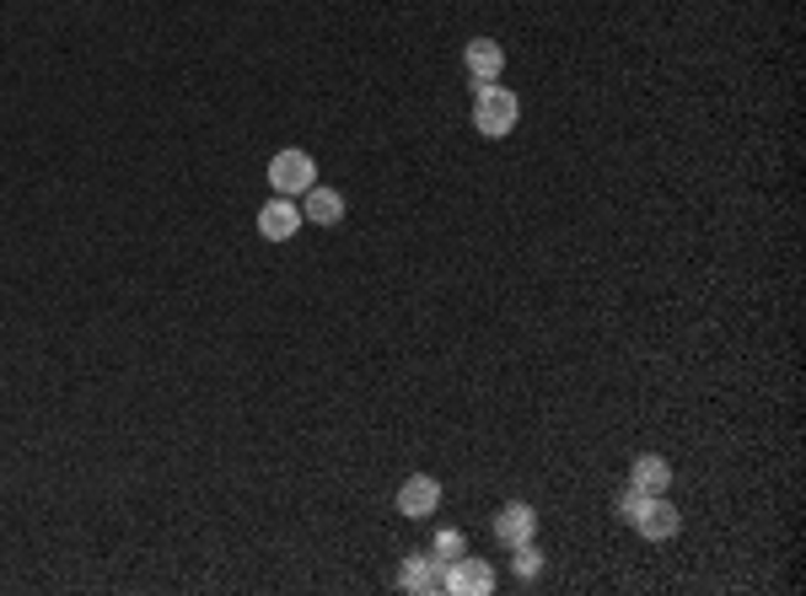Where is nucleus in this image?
Wrapping results in <instances>:
<instances>
[{
    "mask_svg": "<svg viewBox=\"0 0 806 596\" xmlns=\"http://www.w3.org/2000/svg\"><path fill=\"white\" fill-rule=\"evenodd\" d=\"M522 119V103H517V92H506V86H495V81H479V92H474V129L489 135V140H500V135H511Z\"/></svg>",
    "mask_w": 806,
    "mask_h": 596,
    "instance_id": "obj_1",
    "label": "nucleus"
},
{
    "mask_svg": "<svg viewBox=\"0 0 806 596\" xmlns=\"http://www.w3.org/2000/svg\"><path fill=\"white\" fill-rule=\"evenodd\" d=\"M269 183H275V194H285V199L307 194V189L318 183V161L307 157V151H280V157L269 161Z\"/></svg>",
    "mask_w": 806,
    "mask_h": 596,
    "instance_id": "obj_2",
    "label": "nucleus"
},
{
    "mask_svg": "<svg viewBox=\"0 0 806 596\" xmlns=\"http://www.w3.org/2000/svg\"><path fill=\"white\" fill-rule=\"evenodd\" d=\"M442 592H452V596H489V592H495V570H489L484 558H474V554L452 558V564H446Z\"/></svg>",
    "mask_w": 806,
    "mask_h": 596,
    "instance_id": "obj_3",
    "label": "nucleus"
},
{
    "mask_svg": "<svg viewBox=\"0 0 806 596\" xmlns=\"http://www.w3.org/2000/svg\"><path fill=\"white\" fill-rule=\"evenodd\" d=\"M436 505H442V483H436L431 473H414L399 489V517H409V521L436 517Z\"/></svg>",
    "mask_w": 806,
    "mask_h": 596,
    "instance_id": "obj_4",
    "label": "nucleus"
},
{
    "mask_svg": "<svg viewBox=\"0 0 806 596\" xmlns=\"http://www.w3.org/2000/svg\"><path fill=\"white\" fill-rule=\"evenodd\" d=\"M301 232V204H290V199H269L264 210H258V237L264 242H290Z\"/></svg>",
    "mask_w": 806,
    "mask_h": 596,
    "instance_id": "obj_5",
    "label": "nucleus"
},
{
    "mask_svg": "<svg viewBox=\"0 0 806 596\" xmlns=\"http://www.w3.org/2000/svg\"><path fill=\"white\" fill-rule=\"evenodd\" d=\"M442 581H446V564L436 554H409L403 558V575H399L403 592L431 596V592H442Z\"/></svg>",
    "mask_w": 806,
    "mask_h": 596,
    "instance_id": "obj_6",
    "label": "nucleus"
},
{
    "mask_svg": "<svg viewBox=\"0 0 806 596\" xmlns=\"http://www.w3.org/2000/svg\"><path fill=\"white\" fill-rule=\"evenodd\" d=\"M678 526H683L678 505H667L661 494H650V500H645V511L635 517V532H640V538H650V543H667V538H678Z\"/></svg>",
    "mask_w": 806,
    "mask_h": 596,
    "instance_id": "obj_7",
    "label": "nucleus"
},
{
    "mask_svg": "<svg viewBox=\"0 0 806 596\" xmlns=\"http://www.w3.org/2000/svg\"><path fill=\"white\" fill-rule=\"evenodd\" d=\"M463 65H468V76L474 81H495L500 71H506V49L495 39H474L468 49H463Z\"/></svg>",
    "mask_w": 806,
    "mask_h": 596,
    "instance_id": "obj_8",
    "label": "nucleus"
},
{
    "mask_svg": "<svg viewBox=\"0 0 806 596\" xmlns=\"http://www.w3.org/2000/svg\"><path fill=\"white\" fill-rule=\"evenodd\" d=\"M532 526H538L532 505H506V511L495 517V538H500L506 549H517V543H532Z\"/></svg>",
    "mask_w": 806,
    "mask_h": 596,
    "instance_id": "obj_9",
    "label": "nucleus"
},
{
    "mask_svg": "<svg viewBox=\"0 0 806 596\" xmlns=\"http://www.w3.org/2000/svg\"><path fill=\"white\" fill-rule=\"evenodd\" d=\"M301 215L307 221H318V226H339L344 221V194H333V189H307V204H301Z\"/></svg>",
    "mask_w": 806,
    "mask_h": 596,
    "instance_id": "obj_10",
    "label": "nucleus"
},
{
    "mask_svg": "<svg viewBox=\"0 0 806 596\" xmlns=\"http://www.w3.org/2000/svg\"><path fill=\"white\" fill-rule=\"evenodd\" d=\"M629 473H635L629 483H635V489H645V494H667V483H672V468H667L661 457H640Z\"/></svg>",
    "mask_w": 806,
    "mask_h": 596,
    "instance_id": "obj_11",
    "label": "nucleus"
},
{
    "mask_svg": "<svg viewBox=\"0 0 806 596\" xmlns=\"http://www.w3.org/2000/svg\"><path fill=\"white\" fill-rule=\"evenodd\" d=\"M431 554L442 558V564H452V558L468 554V538H463L457 526H442V532H436V549H431Z\"/></svg>",
    "mask_w": 806,
    "mask_h": 596,
    "instance_id": "obj_12",
    "label": "nucleus"
},
{
    "mask_svg": "<svg viewBox=\"0 0 806 596\" xmlns=\"http://www.w3.org/2000/svg\"><path fill=\"white\" fill-rule=\"evenodd\" d=\"M511 554H517V575H527V581H532V575H538V570H543V554H538V549H532V543H517V549H511Z\"/></svg>",
    "mask_w": 806,
    "mask_h": 596,
    "instance_id": "obj_13",
    "label": "nucleus"
},
{
    "mask_svg": "<svg viewBox=\"0 0 806 596\" xmlns=\"http://www.w3.org/2000/svg\"><path fill=\"white\" fill-rule=\"evenodd\" d=\"M645 500H650V494H645V489H635V483H629V489H624V500H618V517L624 521H635L645 511Z\"/></svg>",
    "mask_w": 806,
    "mask_h": 596,
    "instance_id": "obj_14",
    "label": "nucleus"
}]
</instances>
